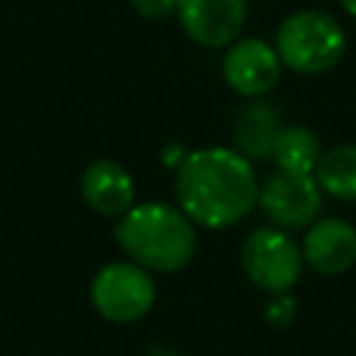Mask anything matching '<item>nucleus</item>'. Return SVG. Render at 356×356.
I'll list each match as a JSON object with an SVG mask.
<instances>
[{"label": "nucleus", "mask_w": 356, "mask_h": 356, "mask_svg": "<svg viewBox=\"0 0 356 356\" xmlns=\"http://www.w3.org/2000/svg\"><path fill=\"white\" fill-rule=\"evenodd\" d=\"M264 317H267L273 325H286V323H292V317H295V303H292V298H286V292H278V295L264 306Z\"/></svg>", "instance_id": "nucleus-15"}, {"label": "nucleus", "mask_w": 356, "mask_h": 356, "mask_svg": "<svg viewBox=\"0 0 356 356\" xmlns=\"http://www.w3.org/2000/svg\"><path fill=\"white\" fill-rule=\"evenodd\" d=\"M175 197L195 225L231 228L259 200V178L236 147L209 145L189 150L175 167Z\"/></svg>", "instance_id": "nucleus-1"}, {"label": "nucleus", "mask_w": 356, "mask_h": 356, "mask_svg": "<svg viewBox=\"0 0 356 356\" xmlns=\"http://www.w3.org/2000/svg\"><path fill=\"white\" fill-rule=\"evenodd\" d=\"M164 356H178V353H164Z\"/></svg>", "instance_id": "nucleus-17"}, {"label": "nucleus", "mask_w": 356, "mask_h": 356, "mask_svg": "<svg viewBox=\"0 0 356 356\" xmlns=\"http://www.w3.org/2000/svg\"><path fill=\"white\" fill-rule=\"evenodd\" d=\"M181 0H131L134 11L145 19H167L178 11Z\"/></svg>", "instance_id": "nucleus-14"}, {"label": "nucleus", "mask_w": 356, "mask_h": 356, "mask_svg": "<svg viewBox=\"0 0 356 356\" xmlns=\"http://www.w3.org/2000/svg\"><path fill=\"white\" fill-rule=\"evenodd\" d=\"M281 58L275 47L259 36H239L225 47L222 56V78L225 83L248 100L264 97L281 78Z\"/></svg>", "instance_id": "nucleus-7"}, {"label": "nucleus", "mask_w": 356, "mask_h": 356, "mask_svg": "<svg viewBox=\"0 0 356 356\" xmlns=\"http://www.w3.org/2000/svg\"><path fill=\"white\" fill-rule=\"evenodd\" d=\"M339 6H342L350 17H356V0H339Z\"/></svg>", "instance_id": "nucleus-16"}, {"label": "nucleus", "mask_w": 356, "mask_h": 356, "mask_svg": "<svg viewBox=\"0 0 356 356\" xmlns=\"http://www.w3.org/2000/svg\"><path fill=\"white\" fill-rule=\"evenodd\" d=\"M273 47L281 64L292 72L323 75L342 61L348 50V36L328 11L300 8L278 25Z\"/></svg>", "instance_id": "nucleus-3"}, {"label": "nucleus", "mask_w": 356, "mask_h": 356, "mask_svg": "<svg viewBox=\"0 0 356 356\" xmlns=\"http://www.w3.org/2000/svg\"><path fill=\"white\" fill-rule=\"evenodd\" d=\"M256 206L261 209L270 225L295 231L317 220L323 209V189L314 175L289 172V170L275 167L264 181H259Z\"/></svg>", "instance_id": "nucleus-6"}, {"label": "nucleus", "mask_w": 356, "mask_h": 356, "mask_svg": "<svg viewBox=\"0 0 356 356\" xmlns=\"http://www.w3.org/2000/svg\"><path fill=\"white\" fill-rule=\"evenodd\" d=\"M184 33L203 47H228L248 22V0H181L175 11Z\"/></svg>", "instance_id": "nucleus-8"}, {"label": "nucleus", "mask_w": 356, "mask_h": 356, "mask_svg": "<svg viewBox=\"0 0 356 356\" xmlns=\"http://www.w3.org/2000/svg\"><path fill=\"white\" fill-rule=\"evenodd\" d=\"M89 300L100 317L111 323L142 320L156 303V281L136 261H111L100 267L89 284Z\"/></svg>", "instance_id": "nucleus-5"}, {"label": "nucleus", "mask_w": 356, "mask_h": 356, "mask_svg": "<svg viewBox=\"0 0 356 356\" xmlns=\"http://www.w3.org/2000/svg\"><path fill=\"white\" fill-rule=\"evenodd\" d=\"M303 261L320 275H339L356 264V225L342 217H323L306 225Z\"/></svg>", "instance_id": "nucleus-9"}, {"label": "nucleus", "mask_w": 356, "mask_h": 356, "mask_svg": "<svg viewBox=\"0 0 356 356\" xmlns=\"http://www.w3.org/2000/svg\"><path fill=\"white\" fill-rule=\"evenodd\" d=\"M284 128V120L278 114L275 106H270L267 100H250L242 106V111L236 114L234 122V145L242 156L248 159H270L275 139Z\"/></svg>", "instance_id": "nucleus-11"}, {"label": "nucleus", "mask_w": 356, "mask_h": 356, "mask_svg": "<svg viewBox=\"0 0 356 356\" xmlns=\"http://www.w3.org/2000/svg\"><path fill=\"white\" fill-rule=\"evenodd\" d=\"M314 178L323 195L337 200H356V142H342L331 150H323Z\"/></svg>", "instance_id": "nucleus-13"}, {"label": "nucleus", "mask_w": 356, "mask_h": 356, "mask_svg": "<svg viewBox=\"0 0 356 356\" xmlns=\"http://www.w3.org/2000/svg\"><path fill=\"white\" fill-rule=\"evenodd\" d=\"M306 261L300 253V245L289 236V231L264 225L245 236L242 242V270L253 286H259L267 295L289 292Z\"/></svg>", "instance_id": "nucleus-4"}, {"label": "nucleus", "mask_w": 356, "mask_h": 356, "mask_svg": "<svg viewBox=\"0 0 356 356\" xmlns=\"http://www.w3.org/2000/svg\"><path fill=\"white\" fill-rule=\"evenodd\" d=\"M323 156L320 139L312 128L306 125H284L275 147H273V161L278 170H289V172H303V175H314L317 161Z\"/></svg>", "instance_id": "nucleus-12"}, {"label": "nucleus", "mask_w": 356, "mask_h": 356, "mask_svg": "<svg viewBox=\"0 0 356 356\" xmlns=\"http://www.w3.org/2000/svg\"><path fill=\"white\" fill-rule=\"evenodd\" d=\"M81 195L92 211L100 217H122L134 206V178L131 172L111 159H97L92 161L83 175H81Z\"/></svg>", "instance_id": "nucleus-10"}, {"label": "nucleus", "mask_w": 356, "mask_h": 356, "mask_svg": "<svg viewBox=\"0 0 356 356\" xmlns=\"http://www.w3.org/2000/svg\"><path fill=\"white\" fill-rule=\"evenodd\" d=\"M117 245L150 273H178L197 250V231L181 206L150 200L134 203L114 228Z\"/></svg>", "instance_id": "nucleus-2"}]
</instances>
